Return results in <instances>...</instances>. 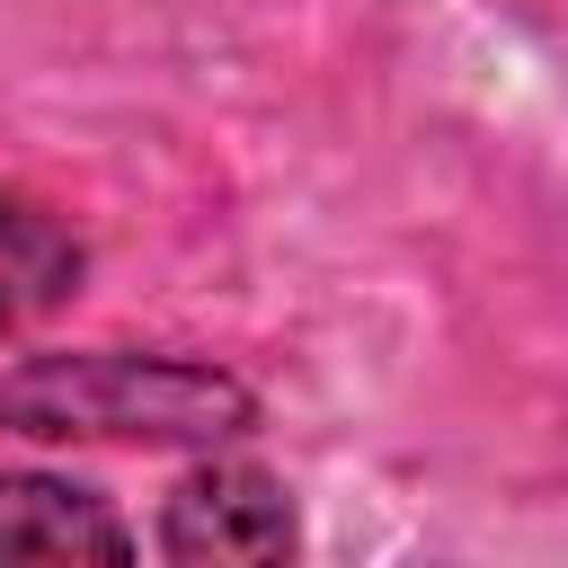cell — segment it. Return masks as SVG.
<instances>
[{
  "mask_svg": "<svg viewBox=\"0 0 568 568\" xmlns=\"http://www.w3.org/2000/svg\"><path fill=\"white\" fill-rule=\"evenodd\" d=\"M80 266H89L80 240L44 204H27L18 186H0V337L36 328L44 311H62L80 293Z\"/></svg>",
  "mask_w": 568,
  "mask_h": 568,
  "instance_id": "cell-4",
  "label": "cell"
},
{
  "mask_svg": "<svg viewBox=\"0 0 568 568\" xmlns=\"http://www.w3.org/2000/svg\"><path fill=\"white\" fill-rule=\"evenodd\" d=\"M0 426L36 444H231L257 426V390L204 355L80 346L9 364Z\"/></svg>",
  "mask_w": 568,
  "mask_h": 568,
  "instance_id": "cell-1",
  "label": "cell"
},
{
  "mask_svg": "<svg viewBox=\"0 0 568 568\" xmlns=\"http://www.w3.org/2000/svg\"><path fill=\"white\" fill-rule=\"evenodd\" d=\"M0 559H133V524L53 470H0Z\"/></svg>",
  "mask_w": 568,
  "mask_h": 568,
  "instance_id": "cell-3",
  "label": "cell"
},
{
  "mask_svg": "<svg viewBox=\"0 0 568 568\" xmlns=\"http://www.w3.org/2000/svg\"><path fill=\"white\" fill-rule=\"evenodd\" d=\"M293 541H302L293 497L257 462H195L160 497V550L186 559V568H204V559H284Z\"/></svg>",
  "mask_w": 568,
  "mask_h": 568,
  "instance_id": "cell-2",
  "label": "cell"
}]
</instances>
